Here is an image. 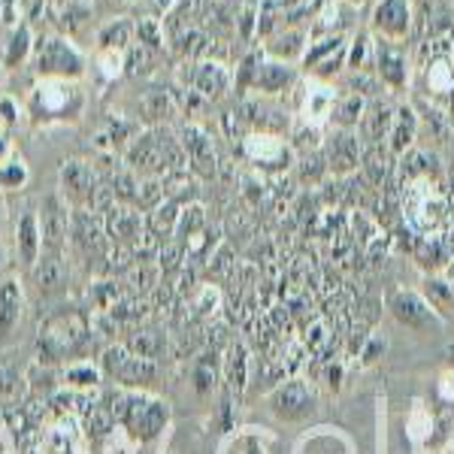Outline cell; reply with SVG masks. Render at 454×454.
Masks as SVG:
<instances>
[{
    "label": "cell",
    "mask_w": 454,
    "mask_h": 454,
    "mask_svg": "<svg viewBox=\"0 0 454 454\" xmlns=\"http://www.w3.org/2000/svg\"><path fill=\"white\" fill-rule=\"evenodd\" d=\"M406 430H409V439H412V442H419V445L430 439L434 419H430V412L424 409V403H415L412 412L406 415Z\"/></svg>",
    "instance_id": "cell-37"
},
{
    "label": "cell",
    "mask_w": 454,
    "mask_h": 454,
    "mask_svg": "<svg viewBox=\"0 0 454 454\" xmlns=\"http://www.w3.org/2000/svg\"><path fill=\"white\" fill-rule=\"evenodd\" d=\"M297 454H355V442L340 427H315L300 439Z\"/></svg>",
    "instance_id": "cell-27"
},
{
    "label": "cell",
    "mask_w": 454,
    "mask_h": 454,
    "mask_svg": "<svg viewBox=\"0 0 454 454\" xmlns=\"http://www.w3.org/2000/svg\"><path fill=\"white\" fill-rule=\"evenodd\" d=\"M36 218H40L43 252H67L73 212H70V203L64 200V194L52 192L43 197L40 209H36Z\"/></svg>",
    "instance_id": "cell-14"
},
{
    "label": "cell",
    "mask_w": 454,
    "mask_h": 454,
    "mask_svg": "<svg viewBox=\"0 0 454 454\" xmlns=\"http://www.w3.org/2000/svg\"><path fill=\"white\" fill-rule=\"evenodd\" d=\"M419 128H421V119H419V113H415V106L400 104L397 113H394V128H391V134H387L385 149L391 152V155L403 158L415 145V140H419Z\"/></svg>",
    "instance_id": "cell-26"
},
{
    "label": "cell",
    "mask_w": 454,
    "mask_h": 454,
    "mask_svg": "<svg viewBox=\"0 0 454 454\" xmlns=\"http://www.w3.org/2000/svg\"><path fill=\"white\" fill-rule=\"evenodd\" d=\"M94 325L88 318L85 309H58L49 315L46 321L36 331V357H40L43 367H52V364H73V357H79L85 346L91 342Z\"/></svg>",
    "instance_id": "cell-3"
},
{
    "label": "cell",
    "mask_w": 454,
    "mask_h": 454,
    "mask_svg": "<svg viewBox=\"0 0 454 454\" xmlns=\"http://www.w3.org/2000/svg\"><path fill=\"white\" fill-rule=\"evenodd\" d=\"M194 379H197V391H200V394H209L212 385H215V372L207 370V364H203V361L194 367Z\"/></svg>",
    "instance_id": "cell-42"
},
{
    "label": "cell",
    "mask_w": 454,
    "mask_h": 454,
    "mask_svg": "<svg viewBox=\"0 0 454 454\" xmlns=\"http://www.w3.org/2000/svg\"><path fill=\"white\" fill-rule=\"evenodd\" d=\"M342 4H348V6H355V10H357V6H364L367 0H342Z\"/></svg>",
    "instance_id": "cell-46"
},
{
    "label": "cell",
    "mask_w": 454,
    "mask_h": 454,
    "mask_svg": "<svg viewBox=\"0 0 454 454\" xmlns=\"http://www.w3.org/2000/svg\"><path fill=\"white\" fill-rule=\"evenodd\" d=\"M321 152H325L327 173L340 176V179L361 167V137L355 130H333L331 137H325Z\"/></svg>",
    "instance_id": "cell-20"
},
{
    "label": "cell",
    "mask_w": 454,
    "mask_h": 454,
    "mask_svg": "<svg viewBox=\"0 0 454 454\" xmlns=\"http://www.w3.org/2000/svg\"><path fill=\"white\" fill-rule=\"evenodd\" d=\"M19 119H21V113H19L16 100H12V98H0V121L16 124Z\"/></svg>",
    "instance_id": "cell-43"
},
{
    "label": "cell",
    "mask_w": 454,
    "mask_h": 454,
    "mask_svg": "<svg viewBox=\"0 0 454 454\" xmlns=\"http://www.w3.org/2000/svg\"><path fill=\"white\" fill-rule=\"evenodd\" d=\"M182 152H185V160H192V167L200 176H212L215 173V145H212V137L207 134V128L200 124H185L182 128Z\"/></svg>",
    "instance_id": "cell-23"
},
{
    "label": "cell",
    "mask_w": 454,
    "mask_h": 454,
    "mask_svg": "<svg viewBox=\"0 0 454 454\" xmlns=\"http://www.w3.org/2000/svg\"><path fill=\"white\" fill-rule=\"evenodd\" d=\"M421 85L424 98L430 100V106L439 109L442 115L454 113V36L442 34L427 40L421 52Z\"/></svg>",
    "instance_id": "cell-5"
},
{
    "label": "cell",
    "mask_w": 454,
    "mask_h": 454,
    "mask_svg": "<svg viewBox=\"0 0 454 454\" xmlns=\"http://www.w3.org/2000/svg\"><path fill=\"white\" fill-rule=\"evenodd\" d=\"M85 104L76 79H40L27 98V115L34 124H67L82 119Z\"/></svg>",
    "instance_id": "cell-4"
},
{
    "label": "cell",
    "mask_w": 454,
    "mask_h": 454,
    "mask_svg": "<svg viewBox=\"0 0 454 454\" xmlns=\"http://www.w3.org/2000/svg\"><path fill=\"white\" fill-rule=\"evenodd\" d=\"M424 297L430 300V306L442 315L449 306H454V288L449 282H442V279H427L424 282Z\"/></svg>",
    "instance_id": "cell-38"
},
{
    "label": "cell",
    "mask_w": 454,
    "mask_h": 454,
    "mask_svg": "<svg viewBox=\"0 0 454 454\" xmlns=\"http://www.w3.org/2000/svg\"><path fill=\"white\" fill-rule=\"evenodd\" d=\"M4 215H6V212H4V200H0V227H4Z\"/></svg>",
    "instance_id": "cell-47"
},
{
    "label": "cell",
    "mask_w": 454,
    "mask_h": 454,
    "mask_svg": "<svg viewBox=\"0 0 454 454\" xmlns=\"http://www.w3.org/2000/svg\"><path fill=\"white\" fill-rule=\"evenodd\" d=\"M98 61H100V73H104L106 79L121 76V67H124V52H115V49H100Z\"/></svg>",
    "instance_id": "cell-40"
},
{
    "label": "cell",
    "mask_w": 454,
    "mask_h": 454,
    "mask_svg": "<svg viewBox=\"0 0 454 454\" xmlns=\"http://www.w3.org/2000/svg\"><path fill=\"white\" fill-rule=\"evenodd\" d=\"M185 82L192 91H197L200 98L207 100H222L227 94L237 88L233 82V70L227 67L224 61H197V64H188V73H185Z\"/></svg>",
    "instance_id": "cell-19"
},
{
    "label": "cell",
    "mask_w": 454,
    "mask_h": 454,
    "mask_svg": "<svg viewBox=\"0 0 454 454\" xmlns=\"http://www.w3.org/2000/svg\"><path fill=\"white\" fill-rule=\"evenodd\" d=\"M34 64L43 79H79L85 73V55L64 36H46L36 43Z\"/></svg>",
    "instance_id": "cell-9"
},
{
    "label": "cell",
    "mask_w": 454,
    "mask_h": 454,
    "mask_svg": "<svg viewBox=\"0 0 454 454\" xmlns=\"http://www.w3.org/2000/svg\"><path fill=\"white\" fill-rule=\"evenodd\" d=\"M387 348V340L385 336H370V342H367V348L361 351V361L364 364H372V361H379V355H382V351Z\"/></svg>",
    "instance_id": "cell-41"
},
{
    "label": "cell",
    "mask_w": 454,
    "mask_h": 454,
    "mask_svg": "<svg viewBox=\"0 0 454 454\" xmlns=\"http://www.w3.org/2000/svg\"><path fill=\"white\" fill-rule=\"evenodd\" d=\"M10 158H12V143H10V137L0 134V164H4V160H10Z\"/></svg>",
    "instance_id": "cell-44"
},
{
    "label": "cell",
    "mask_w": 454,
    "mask_h": 454,
    "mask_svg": "<svg viewBox=\"0 0 454 454\" xmlns=\"http://www.w3.org/2000/svg\"><path fill=\"white\" fill-rule=\"evenodd\" d=\"M104 382V370L94 361H73L64 364L61 370V387H70V391H94Z\"/></svg>",
    "instance_id": "cell-32"
},
{
    "label": "cell",
    "mask_w": 454,
    "mask_h": 454,
    "mask_svg": "<svg viewBox=\"0 0 454 454\" xmlns=\"http://www.w3.org/2000/svg\"><path fill=\"white\" fill-rule=\"evenodd\" d=\"M43 254V233H40V218L34 209H27L25 215H19L16 222V258L25 270H31Z\"/></svg>",
    "instance_id": "cell-25"
},
{
    "label": "cell",
    "mask_w": 454,
    "mask_h": 454,
    "mask_svg": "<svg viewBox=\"0 0 454 454\" xmlns=\"http://www.w3.org/2000/svg\"><path fill=\"white\" fill-rule=\"evenodd\" d=\"M4 270H6V248L0 246V273H4Z\"/></svg>",
    "instance_id": "cell-45"
},
{
    "label": "cell",
    "mask_w": 454,
    "mask_h": 454,
    "mask_svg": "<svg viewBox=\"0 0 454 454\" xmlns=\"http://www.w3.org/2000/svg\"><path fill=\"white\" fill-rule=\"evenodd\" d=\"M106 400L115 424L140 451H152L160 445L170 427V403L143 391V387H115Z\"/></svg>",
    "instance_id": "cell-1"
},
{
    "label": "cell",
    "mask_w": 454,
    "mask_h": 454,
    "mask_svg": "<svg viewBox=\"0 0 454 454\" xmlns=\"http://www.w3.org/2000/svg\"><path fill=\"white\" fill-rule=\"evenodd\" d=\"M27 273H31L36 291H40L43 297L61 294L70 285V263L64 258V252H43L40 261H36Z\"/></svg>",
    "instance_id": "cell-21"
},
{
    "label": "cell",
    "mask_w": 454,
    "mask_h": 454,
    "mask_svg": "<svg viewBox=\"0 0 454 454\" xmlns=\"http://www.w3.org/2000/svg\"><path fill=\"white\" fill-rule=\"evenodd\" d=\"M412 21H415L412 0H376L370 12V34L376 40L403 46L406 36L412 34Z\"/></svg>",
    "instance_id": "cell-13"
},
{
    "label": "cell",
    "mask_w": 454,
    "mask_h": 454,
    "mask_svg": "<svg viewBox=\"0 0 454 454\" xmlns=\"http://www.w3.org/2000/svg\"><path fill=\"white\" fill-rule=\"evenodd\" d=\"M394 113H397V106L385 104L382 98L367 100V113H364V119H361L357 137L370 145H385L387 134H391V128H394Z\"/></svg>",
    "instance_id": "cell-24"
},
{
    "label": "cell",
    "mask_w": 454,
    "mask_h": 454,
    "mask_svg": "<svg viewBox=\"0 0 454 454\" xmlns=\"http://www.w3.org/2000/svg\"><path fill=\"white\" fill-rule=\"evenodd\" d=\"M58 182H61L64 200H67L73 209H91L94 212V200H98V192H100V179L88 160H79V158L64 160L61 170H58Z\"/></svg>",
    "instance_id": "cell-16"
},
{
    "label": "cell",
    "mask_w": 454,
    "mask_h": 454,
    "mask_svg": "<svg viewBox=\"0 0 454 454\" xmlns=\"http://www.w3.org/2000/svg\"><path fill=\"white\" fill-rule=\"evenodd\" d=\"M376 64V36L370 31H355L348 36L346 73H372Z\"/></svg>",
    "instance_id": "cell-31"
},
{
    "label": "cell",
    "mask_w": 454,
    "mask_h": 454,
    "mask_svg": "<svg viewBox=\"0 0 454 454\" xmlns=\"http://www.w3.org/2000/svg\"><path fill=\"white\" fill-rule=\"evenodd\" d=\"M27 182H31V170H27L25 158L12 155L0 164V192H21Z\"/></svg>",
    "instance_id": "cell-35"
},
{
    "label": "cell",
    "mask_w": 454,
    "mask_h": 454,
    "mask_svg": "<svg viewBox=\"0 0 454 454\" xmlns=\"http://www.w3.org/2000/svg\"><path fill=\"white\" fill-rule=\"evenodd\" d=\"M372 73H376V79L382 82L385 91L403 94L412 85V58L397 43L376 40V64H372Z\"/></svg>",
    "instance_id": "cell-18"
},
{
    "label": "cell",
    "mask_w": 454,
    "mask_h": 454,
    "mask_svg": "<svg viewBox=\"0 0 454 454\" xmlns=\"http://www.w3.org/2000/svg\"><path fill=\"white\" fill-rule=\"evenodd\" d=\"M267 409L276 415L279 421H306L309 415L318 409V394H315V387L306 382V379H288V382H282L279 387H273V394L267 397Z\"/></svg>",
    "instance_id": "cell-12"
},
{
    "label": "cell",
    "mask_w": 454,
    "mask_h": 454,
    "mask_svg": "<svg viewBox=\"0 0 454 454\" xmlns=\"http://www.w3.org/2000/svg\"><path fill=\"white\" fill-rule=\"evenodd\" d=\"M239 149L261 173H285L294 164V145L276 130H248Z\"/></svg>",
    "instance_id": "cell-8"
},
{
    "label": "cell",
    "mask_w": 454,
    "mask_h": 454,
    "mask_svg": "<svg viewBox=\"0 0 454 454\" xmlns=\"http://www.w3.org/2000/svg\"><path fill=\"white\" fill-rule=\"evenodd\" d=\"M364 113H367V98H364V94H355V91H342L340 98H336V106L331 115L333 130H355L357 134Z\"/></svg>",
    "instance_id": "cell-30"
},
{
    "label": "cell",
    "mask_w": 454,
    "mask_h": 454,
    "mask_svg": "<svg viewBox=\"0 0 454 454\" xmlns=\"http://www.w3.org/2000/svg\"><path fill=\"white\" fill-rule=\"evenodd\" d=\"M137 36H140V46L160 52L164 49V25L158 19H140L137 21Z\"/></svg>",
    "instance_id": "cell-39"
},
{
    "label": "cell",
    "mask_w": 454,
    "mask_h": 454,
    "mask_svg": "<svg viewBox=\"0 0 454 454\" xmlns=\"http://www.w3.org/2000/svg\"><path fill=\"white\" fill-rule=\"evenodd\" d=\"M387 309L397 318V325L409 327V331H415V333H439L445 325V318L430 306V300L409 288L394 291V294L387 297Z\"/></svg>",
    "instance_id": "cell-10"
},
{
    "label": "cell",
    "mask_w": 454,
    "mask_h": 454,
    "mask_svg": "<svg viewBox=\"0 0 454 454\" xmlns=\"http://www.w3.org/2000/svg\"><path fill=\"white\" fill-rule=\"evenodd\" d=\"M445 454H454V439H451V442H449V449H445Z\"/></svg>",
    "instance_id": "cell-48"
},
{
    "label": "cell",
    "mask_w": 454,
    "mask_h": 454,
    "mask_svg": "<svg viewBox=\"0 0 454 454\" xmlns=\"http://www.w3.org/2000/svg\"><path fill=\"white\" fill-rule=\"evenodd\" d=\"M134 34H137V25H130V21H124V19H115V21H109V25L100 27L98 43H100V49H115V52H124V49H128V43L134 40Z\"/></svg>",
    "instance_id": "cell-34"
},
{
    "label": "cell",
    "mask_w": 454,
    "mask_h": 454,
    "mask_svg": "<svg viewBox=\"0 0 454 454\" xmlns=\"http://www.w3.org/2000/svg\"><path fill=\"white\" fill-rule=\"evenodd\" d=\"M400 207H403V218H406V227L424 239L442 237L454 224L451 200H449V194L442 192L439 179H427V176L403 179Z\"/></svg>",
    "instance_id": "cell-2"
},
{
    "label": "cell",
    "mask_w": 454,
    "mask_h": 454,
    "mask_svg": "<svg viewBox=\"0 0 454 454\" xmlns=\"http://www.w3.org/2000/svg\"><path fill=\"white\" fill-rule=\"evenodd\" d=\"M98 364L104 370V379H109L115 387H143L158 376V361L140 357L137 351L124 346V342L106 346Z\"/></svg>",
    "instance_id": "cell-7"
},
{
    "label": "cell",
    "mask_w": 454,
    "mask_h": 454,
    "mask_svg": "<svg viewBox=\"0 0 454 454\" xmlns=\"http://www.w3.org/2000/svg\"><path fill=\"white\" fill-rule=\"evenodd\" d=\"M336 98H340V88L333 82H321V79L306 76L300 82V98H297V121L309 124V128H325L331 124Z\"/></svg>",
    "instance_id": "cell-15"
},
{
    "label": "cell",
    "mask_w": 454,
    "mask_h": 454,
    "mask_svg": "<svg viewBox=\"0 0 454 454\" xmlns=\"http://www.w3.org/2000/svg\"><path fill=\"white\" fill-rule=\"evenodd\" d=\"M348 36H351V34H325V36H312V40H309V49H306L303 61H300V67L306 70V76L327 82V79H331L333 73L346 70Z\"/></svg>",
    "instance_id": "cell-11"
},
{
    "label": "cell",
    "mask_w": 454,
    "mask_h": 454,
    "mask_svg": "<svg viewBox=\"0 0 454 454\" xmlns=\"http://www.w3.org/2000/svg\"><path fill=\"white\" fill-rule=\"evenodd\" d=\"M270 439L263 427H239L224 439L218 454H270Z\"/></svg>",
    "instance_id": "cell-29"
},
{
    "label": "cell",
    "mask_w": 454,
    "mask_h": 454,
    "mask_svg": "<svg viewBox=\"0 0 454 454\" xmlns=\"http://www.w3.org/2000/svg\"><path fill=\"white\" fill-rule=\"evenodd\" d=\"M143 231V218L130 209H115V215L109 218V233L119 239H137Z\"/></svg>",
    "instance_id": "cell-36"
},
{
    "label": "cell",
    "mask_w": 454,
    "mask_h": 454,
    "mask_svg": "<svg viewBox=\"0 0 454 454\" xmlns=\"http://www.w3.org/2000/svg\"><path fill=\"white\" fill-rule=\"evenodd\" d=\"M309 25H294V27H282V31L270 34L263 40V52L276 61H285V64H300L309 49Z\"/></svg>",
    "instance_id": "cell-22"
},
{
    "label": "cell",
    "mask_w": 454,
    "mask_h": 454,
    "mask_svg": "<svg viewBox=\"0 0 454 454\" xmlns=\"http://www.w3.org/2000/svg\"><path fill=\"white\" fill-rule=\"evenodd\" d=\"M248 370H252V355H248L246 342H231L224 351V382L233 394H243L248 385Z\"/></svg>",
    "instance_id": "cell-28"
},
{
    "label": "cell",
    "mask_w": 454,
    "mask_h": 454,
    "mask_svg": "<svg viewBox=\"0 0 454 454\" xmlns=\"http://www.w3.org/2000/svg\"><path fill=\"white\" fill-rule=\"evenodd\" d=\"M233 82L243 91L261 94V98H279V94L291 91L300 82V70L297 64L276 61L261 49V52L243 58V64L233 70Z\"/></svg>",
    "instance_id": "cell-6"
},
{
    "label": "cell",
    "mask_w": 454,
    "mask_h": 454,
    "mask_svg": "<svg viewBox=\"0 0 454 454\" xmlns=\"http://www.w3.org/2000/svg\"><path fill=\"white\" fill-rule=\"evenodd\" d=\"M31 382L25 372L12 367H0V409H19L27 400Z\"/></svg>",
    "instance_id": "cell-33"
},
{
    "label": "cell",
    "mask_w": 454,
    "mask_h": 454,
    "mask_svg": "<svg viewBox=\"0 0 454 454\" xmlns=\"http://www.w3.org/2000/svg\"><path fill=\"white\" fill-rule=\"evenodd\" d=\"M27 309V291L21 276H0V346H12L19 340L21 321Z\"/></svg>",
    "instance_id": "cell-17"
}]
</instances>
